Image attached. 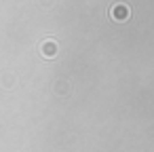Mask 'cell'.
Segmentation results:
<instances>
[{"instance_id": "obj_1", "label": "cell", "mask_w": 154, "mask_h": 152, "mask_svg": "<svg viewBox=\"0 0 154 152\" xmlns=\"http://www.w3.org/2000/svg\"><path fill=\"white\" fill-rule=\"evenodd\" d=\"M112 17L118 19V21H120V19H127V17H129V7H127V5H116V7L112 9Z\"/></svg>"}]
</instances>
